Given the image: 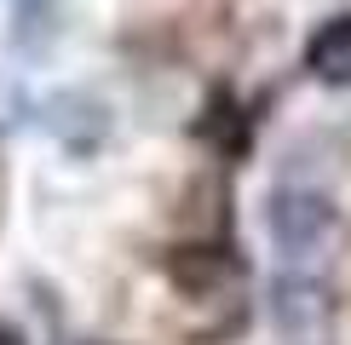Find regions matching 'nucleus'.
<instances>
[{
	"label": "nucleus",
	"mask_w": 351,
	"mask_h": 345,
	"mask_svg": "<svg viewBox=\"0 0 351 345\" xmlns=\"http://www.w3.org/2000/svg\"><path fill=\"white\" fill-rule=\"evenodd\" d=\"M0 345H18V334H12V328H6V322H0Z\"/></svg>",
	"instance_id": "obj_3"
},
{
	"label": "nucleus",
	"mask_w": 351,
	"mask_h": 345,
	"mask_svg": "<svg viewBox=\"0 0 351 345\" xmlns=\"http://www.w3.org/2000/svg\"><path fill=\"white\" fill-rule=\"evenodd\" d=\"M305 64H311L317 81L328 86H351V18H328L305 47Z\"/></svg>",
	"instance_id": "obj_2"
},
{
	"label": "nucleus",
	"mask_w": 351,
	"mask_h": 345,
	"mask_svg": "<svg viewBox=\"0 0 351 345\" xmlns=\"http://www.w3.org/2000/svg\"><path fill=\"white\" fill-rule=\"evenodd\" d=\"M334 225H340V219H334L328 196H317V190H276L271 207H265V230H271V242L288 259L323 253L334 242Z\"/></svg>",
	"instance_id": "obj_1"
}]
</instances>
